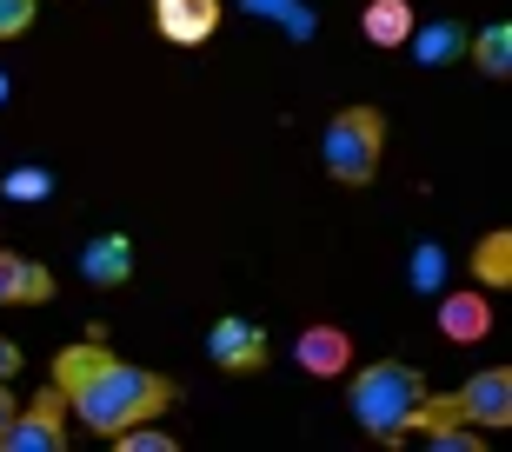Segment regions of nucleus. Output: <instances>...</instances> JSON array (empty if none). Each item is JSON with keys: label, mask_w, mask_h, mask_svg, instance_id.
<instances>
[{"label": "nucleus", "mask_w": 512, "mask_h": 452, "mask_svg": "<svg viewBox=\"0 0 512 452\" xmlns=\"http://www.w3.org/2000/svg\"><path fill=\"white\" fill-rule=\"evenodd\" d=\"M34 7L40 0H0V40H20L34 27Z\"/></svg>", "instance_id": "nucleus-18"}, {"label": "nucleus", "mask_w": 512, "mask_h": 452, "mask_svg": "<svg viewBox=\"0 0 512 452\" xmlns=\"http://www.w3.org/2000/svg\"><path fill=\"white\" fill-rule=\"evenodd\" d=\"M80 273L87 286H127L133 280V240L127 233H100V240L80 246Z\"/></svg>", "instance_id": "nucleus-8"}, {"label": "nucleus", "mask_w": 512, "mask_h": 452, "mask_svg": "<svg viewBox=\"0 0 512 452\" xmlns=\"http://www.w3.org/2000/svg\"><path fill=\"white\" fill-rule=\"evenodd\" d=\"M466 54H473V67H479L486 80H506V74H512V27H506V20L479 27V34L466 40Z\"/></svg>", "instance_id": "nucleus-13"}, {"label": "nucleus", "mask_w": 512, "mask_h": 452, "mask_svg": "<svg viewBox=\"0 0 512 452\" xmlns=\"http://www.w3.org/2000/svg\"><path fill=\"white\" fill-rule=\"evenodd\" d=\"M0 100H7V74H0Z\"/></svg>", "instance_id": "nucleus-23"}, {"label": "nucleus", "mask_w": 512, "mask_h": 452, "mask_svg": "<svg viewBox=\"0 0 512 452\" xmlns=\"http://www.w3.org/2000/svg\"><path fill=\"white\" fill-rule=\"evenodd\" d=\"M47 386L67 399V419H80L94 439H114L140 419H160L180 399L167 373L153 366H127V359L107 353V339H80V346H60L54 366H47Z\"/></svg>", "instance_id": "nucleus-1"}, {"label": "nucleus", "mask_w": 512, "mask_h": 452, "mask_svg": "<svg viewBox=\"0 0 512 452\" xmlns=\"http://www.w3.org/2000/svg\"><path fill=\"white\" fill-rule=\"evenodd\" d=\"M247 7H253V14H286L293 27H306V14L293 7V0H247Z\"/></svg>", "instance_id": "nucleus-20"}, {"label": "nucleus", "mask_w": 512, "mask_h": 452, "mask_svg": "<svg viewBox=\"0 0 512 452\" xmlns=\"http://www.w3.org/2000/svg\"><path fill=\"white\" fill-rule=\"evenodd\" d=\"M107 446H127V452H180V439H173V433H160L153 419H140V426H127V433H114Z\"/></svg>", "instance_id": "nucleus-16"}, {"label": "nucleus", "mask_w": 512, "mask_h": 452, "mask_svg": "<svg viewBox=\"0 0 512 452\" xmlns=\"http://www.w3.org/2000/svg\"><path fill=\"white\" fill-rule=\"evenodd\" d=\"M439 280H446V253H439L433 240H419V253H413V286H419V293H439Z\"/></svg>", "instance_id": "nucleus-17"}, {"label": "nucleus", "mask_w": 512, "mask_h": 452, "mask_svg": "<svg viewBox=\"0 0 512 452\" xmlns=\"http://www.w3.org/2000/svg\"><path fill=\"white\" fill-rule=\"evenodd\" d=\"M419 399H426V379H419V366H406V359H373L366 373H353V419H360L380 446H399V439L413 433Z\"/></svg>", "instance_id": "nucleus-2"}, {"label": "nucleus", "mask_w": 512, "mask_h": 452, "mask_svg": "<svg viewBox=\"0 0 512 452\" xmlns=\"http://www.w3.org/2000/svg\"><path fill=\"white\" fill-rule=\"evenodd\" d=\"M293 353H300V366H306V373L333 379V373H346V366H353V339H346L340 326H306Z\"/></svg>", "instance_id": "nucleus-10"}, {"label": "nucleus", "mask_w": 512, "mask_h": 452, "mask_svg": "<svg viewBox=\"0 0 512 452\" xmlns=\"http://www.w3.org/2000/svg\"><path fill=\"white\" fill-rule=\"evenodd\" d=\"M466 27H459V20H433V27H413V34H406V47H413V60L419 67H446V60H459L466 54Z\"/></svg>", "instance_id": "nucleus-11"}, {"label": "nucleus", "mask_w": 512, "mask_h": 452, "mask_svg": "<svg viewBox=\"0 0 512 452\" xmlns=\"http://www.w3.org/2000/svg\"><path fill=\"white\" fill-rule=\"evenodd\" d=\"M0 446L7 452H67V399H60L54 386H40L27 406H14Z\"/></svg>", "instance_id": "nucleus-4"}, {"label": "nucleus", "mask_w": 512, "mask_h": 452, "mask_svg": "<svg viewBox=\"0 0 512 452\" xmlns=\"http://www.w3.org/2000/svg\"><path fill=\"white\" fill-rule=\"evenodd\" d=\"M207 359L220 366V373H260V366H266V326L240 320V313L213 320V333H207Z\"/></svg>", "instance_id": "nucleus-5"}, {"label": "nucleus", "mask_w": 512, "mask_h": 452, "mask_svg": "<svg viewBox=\"0 0 512 452\" xmlns=\"http://www.w3.org/2000/svg\"><path fill=\"white\" fill-rule=\"evenodd\" d=\"M14 406H20V399L7 393V379H0V433H7V419H14Z\"/></svg>", "instance_id": "nucleus-22"}, {"label": "nucleus", "mask_w": 512, "mask_h": 452, "mask_svg": "<svg viewBox=\"0 0 512 452\" xmlns=\"http://www.w3.org/2000/svg\"><path fill=\"white\" fill-rule=\"evenodd\" d=\"M320 160L340 187L366 193L380 180V160H386V113L380 107H340L320 133Z\"/></svg>", "instance_id": "nucleus-3"}, {"label": "nucleus", "mask_w": 512, "mask_h": 452, "mask_svg": "<svg viewBox=\"0 0 512 452\" xmlns=\"http://www.w3.org/2000/svg\"><path fill=\"white\" fill-rule=\"evenodd\" d=\"M426 439H433L439 452H479V426H433Z\"/></svg>", "instance_id": "nucleus-19"}, {"label": "nucleus", "mask_w": 512, "mask_h": 452, "mask_svg": "<svg viewBox=\"0 0 512 452\" xmlns=\"http://www.w3.org/2000/svg\"><path fill=\"white\" fill-rule=\"evenodd\" d=\"M54 300V273L27 253H0V306H40Z\"/></svg>", "instance_id": "nucleus-9"}, {"label": "nucleus", "mask_w": 512, "mask_h": 452, "mask_svg": "<svg viewBox=\"0 0 512 452\" xmlns=\"http://www.w3.org/2000/svg\"><path fill=\"white\" fill-rule=\"evenodd\" d=\"M0 193H7V200H47V193H54V173L34 167V160H27V167H7L0 173Z\"/></svg>", "instance_id": "nucleus-15"}, {"label": "nucleus", "mask_w": 512, "mask_h": 452, "mask_svg": "<svg viewBox=\"0 0 512 452\" xmlns=\"http://www.w3.org/2000/svg\"><path fill=\"white\" fill-rule=\"evenodd\" d=\"M153 34L167 47H207L220 34V0H153Z\"/></svg>", "instance_id": "nucleus-6"}, {"label": "nucleus", "mask_w": 512, "mask_h": 452, "mask_svg": "<svg viewBox=\"0 0 512 452\" xmlns=\"http://www.w3.org/2000/svg\"><path fill=\"white\" fill-rule=\"evenodd\" d=\"M419 20H413V7L406 0H373L360 14V34L373 40V47H406V34H413Z\"/></svg>", "instance_id": "nucleus-12"}, {"label": "nucleus", "mask_w": 512, "mask_h": 452, "mask_svg": "<svg viewBox=\"0 0 512 452\" xmlns=\"http://www.w3.org/2000/svg\"><path fill=\"white\" fill-rule=\"evenodd\" d=\"M506 280H512V233L493 226V233L473 246V286H506Z\"/></svg>", "instance_id": "nucleus-14"}, {"label": "nucleus", "mask_w": 512, "mask_h": 452, "mask_svg": "<svg viewBox=\"0 0 512 452\" xmlns=\"http://www.w3.org/2000/svg\"><path fill=\"white\" fill-rule=\"evenodd\" d=\"M439 333L453 339V346H473V339L493 333V300L479 293V286H466V293H446L439 300Z\"/></svg>", "instance_id": "nucleus-7"}, {"label": "nucleus", "mask_w": 512, "mask_h": 452, "mask_svg": "<svg viewBox=\"0 0 512 452\" xmlns=\"http://www.w3.org/2000/svg\"><path fill=\"white\" fill-rule=\"evenodd\" d=\"M20 373V346L14 339H0V379H14Z\"/></svg>", "instance_id": "nucleus-21"}]
</instances>
